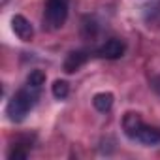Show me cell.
Here are the masks:
<instances>
[{"label":"cell","mask_w":160,"mask_h":160,"mask_svg":"<svg viewBox=\"0 0 160 160\" xmlns=\"http://www.w3.org/2000/svg\"><path fill=\"white\" fill-rule=\"evenodd\" d=\"M40 91L38 87H32L28 83H25L23 89H19L12 100L8 102L6 106V115L12 122H21L25 121V117L30 113V109L38 104V98H40Z\"/></svg>","instance_id":"1"},{"label":"cell","mask_w":160,"mask_h":160,"mask_svg":"<svg viewBox=\"0 0 160 160\" xmlns=\"http://www.w3.org/2000/svg\"><path fill=\"white\" fill-rule=\"evenodd\" d=\"M68 2L70 0H47L43 8V28L58 30L68 19Z\"/></svg>","instance_id":"2"},{"label":"cell","mask_w":160,"mask_h":160,"mask_svg":"<svg viewBox=\"0 0 160 160\" xmlns=\"http://www.w3.org/2000/svg\"><path fill=\"white\" fill-rule=\"evenodd\" d=\"M124 53H126V43H124L122 40H119V38H109V40H106V42L94 51L96 57L106 58V60H117V58L124 57Z\"/></svg>","instance_id":"3"},{"label":"cell","mask_w":160,"mask_h":160,"mask_svg":"<svg viewBox=\"0 0 160 160\" xmlns=\"http://www.w3.org/2000/svg\"><path fill=\"white\" fill-rule=\"evenodd\" d=\"M12 28H13L15 36L23 42H30L32 36H34V28H32L30 21L23 15H13L12 17Z\"/></svg>","instance_id":"4"},{"label":"cell","mask_w":160,"mask_h":160,"mask_svg":"<svg viewBox=\"0 0 160 160\" xmlns=\"http://www.w3.org/2000/svg\"><path fill=\"white\" fill-rule=\"evenodd\" d=\"M87 58H89V53H87V51H83V49L70 51V53H68V57L64 58L62 68H64V72H66V73H75L79 68H81V66L87 62Z\"/></svg>","instance_id":"5"},{"label":"cell","mask_w":160,"mask_h":160,"mask_svg":"<svg viewBox=\"0 0 160 160\" xmlns=\"http://www.w3.org/2000/svg\"><path fill=\"white\" fill-rule=\"evenodd\" d=\"M141 126H143V119H141L139 113H134V111L124 113V117H122V130H124V134H126L130 139L136 141L138 132H139Z\"/></svg>","instance_id":"6"},{"label":"cell","mask_w":160,"mask_h":160,"mask_svg":"<svg viewBox=\"0 0 160 160\" xmlns=\"http://www.w3.org/2000/svg\"><path fill=\"white\" fill-rule=\"evenodd\" d=\"M136 141L145 143V145H156V143H160V128H156V126H149V124L143 122V126H141L139 132H138Z\"/></svg>","instance_id":"7"},{"label":"cell","mask_w":160,"mask_h":160,"mask_svg":"<svg viewBox=\"0 0 160 160\" xmlns=\"http://www.w3.org/2000/svg\"><path fill=\"white\" fill-rule=\"evenodd\" d=\"M113 102H115V96L111 92H98L94 94L92 98V106L100 111V113H108L111 108H113Z\"/></svg>","instance_id":"8"},{"label":"cell","mask_w":160,"mask_h":160,"mask_svg":"<svg viewBox=\"0 0 160 160\" xmlns=\"http://www.w3.org/2000/svg\"><path fill=\"white\" fill-rule=\"evenodd\" d=\"M51 91H53V96L57 100H64L70 94V85L64 81V79H57V81L53 83V87H51Z\"/></svg>","instance_id":"9"},{"label":"cell","mask_w":160,"mask_h":160,"mask_svg":"<svg viewBox=\"0 0 160 160\" xmlns=\"http://www.w3.org/2000/svg\"><path fill=\"white\" fill-rule=\"evenodd\" d=\"M27 83H28V85H32V87L42 89V87H43V83H45V73H43L42 70H32V72H30V75L27 77Z\"/></svg>","instance_id":"10"},{"label":"cell","mask_w":160,"mask_h":160,"mask_svg":"<svg viewBox=\"0 0 160 160\" xmlns=\"http://www.w3.org/2000/svg\"><path fill=\"white\" fill-rule=\"evenodd\" d=\"M154 15H158V21H160V2H154L152 6L147 8V12H145V21H147V23H152V21H154Z\"/></svg>","instance_id":"11"}]
</instances>
